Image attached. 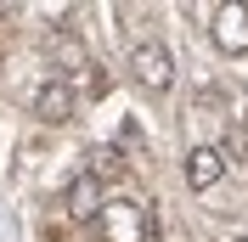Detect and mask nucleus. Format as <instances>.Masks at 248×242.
Returning <instances> with one entry per match:
<instances>
[{"label": "nucleus", "mask_w": 248, "mask_h": 242, "mask_svg": "<svg viewBox=\"0 0 248 242\" xmlns=\"http://www.w3.org/2000/svg\"><path fill=\"white\" fill-rule=\"evenodd\" d=\"M220 175H226V152L220 147H192L186 152V186L192 192H209Z\"/></svg>", "instance_id": "obj_6"}, {"label": "nucleus", "mask_w": 248, "mask_h": 242, "mask_svg": "<svg viewBox=\"0 0 248 242\" xmlns=\"http://www.w3.org/2000/svg\"><path fill=\"white\" fill-rule=\"evenodd\" d=\"M232 242H248V237H232Z\"/></svg>", "instance_id": "obj_9"}, {"label": "nucleus", "mask_w": 248, "mask_h": 242, "mask_svg": "<svg viewBox=\"0 0 248 242\" xmlns=\"http://www.w3.org/2000/svg\"><path fill=\"white\" fill-rule=\"evenodd\" d=\"M130 68H136V79L147 91H170L175 85V57L158 45V40H141V45L130 51Z\"/></svg>", "instance_id": "obj_1"}, {"label": "nucleus", "mask_w": 248, "mask_h": 242, "mask_svg": "<svg viewBox=\"0 0 248 242\" xmlns=\"http://www.w3.org/2000/svg\"><path fill=\"white\" fill-rule=\"evenodd\" d=\"M34 113L46 124H68L74 119V85H68V79H46V85L34 91Z\"/></svg>", "instance_id": "obj_5"}, {"label": "nucleus", "mask_w": 248, "mask_h": 242, "mask_svg": "<svg viewBox=\"0 0 248 242\" xmlns=\"http://www.w3.org/2000/svg\"><path fill=\"white\" fill-rule=\"evenodd\" d=\"M102 237H108V242H141V237H147V209L130 203V197L108 203V209H102Z\"/></svg>", "instance_id": "obj_2"}, {"label": "nucleus", "mask_w": 248, "mask_h": 242, "mask_svg": "<svg viewBox=\"0 0 248 242\" xmlns=\"http://www.w3.org/2000/svg\"><path fill=\"white\" fill-rule=\"evenodd\" d=\"M62 209H68V220H102V209H108L102 181H96V175H74L68 192H62Z\"/></svg>", "instance_id": "obj_3"}, {"label": "nucleus", "mask_w": 248, "mask_h": 242, "mask_svg": "<svg viewBox=\"0 0 248 242\" xmlns=\"http://www.w3.org/2000/svg\"><path fill=\"white\" fill-rule=\"evenodd\" d=\"M85 175H96V181H119V175H124V152L119 147H96L91 164H85Z\"/></svg>", "instance_id": "obj_7"}, {"label": "nucleus", "mask_w": 248, "mask_h": 242, "mask_svg": "<svg viewBox=\"0 0 248 242\" xmlns=\"http://www.w3.org/2000/svg\"><path fill=\"white\" fill-rule=\"evenodd\" d=\"M232 158H237V164L248 158V124H237L232 136H226V164H232Z\"/></svg>", "instance_id": "obj_8"}, {"label": "nucleus", "mask_w": 248, "mask_h": 242, "mask_svg": "<svg viewBox=\"0 0 248 242\" xmlns=\"http://www.w3.org/2000/svg\"><path fill=\"white\" fill-rule=\"evenodd\" d=\"M215 45L226 57L248 51V6H215Z\"/></svg>", "instance_id": "obj_4"}]
</instances>
